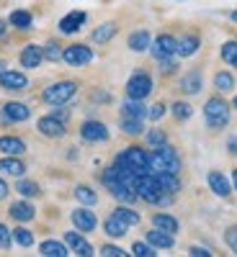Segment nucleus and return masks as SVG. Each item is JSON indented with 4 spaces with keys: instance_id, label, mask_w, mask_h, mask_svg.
I'll return each mask as SVG.
<instances>
[{
    "instance_id": "obj_1",
    "label": "nucleus",
    "mask_w": 237,
    "mask_h": 257,
    "mask_svg": "<svg viewBox=\"0 0 237 257\" xmlns=\"http://www.w3.org/2000/svg\"><path fill=\"white\" fill-rule=\"evenodd\" d=\"M178 170H181V157L176 155V149L168 144L155 147V152L149 155V173L152 175H160V173L178 175Z\"/></svg>"
},
{
    "instance_id": "obj_2",
    "label": "nucleus",
    "mask_w": 237,
    "mask_h": 257,
    "mask_svg": "<svg viewBox=\"0 0 237 257\" xmlns=\"http://www.w3.org/2000/svg\"><path fill=\"white\" fill-rule=\"evenodd\" d=\"M103 183H106V188H109L114 196L119 198V201H124V203H132L134 198H139L137 196V185L134 183H129V180H124V178H119V173L114 167H109L103 173Z\"/></svg>"
},
{
    "instance_id": "obj_3",
    "label": "nucleus",
    "mask_w": 237,
    "mask_h": 257,
    "mask_svg": "<svg viewBox=\"0 0 237 257\" xmlns=\"http://www.w3.org/2000/svg\"><path fill=\"white\" fill-rule=\"evenodd\" d=\"M137 196L147 203H165V190L160 188V180L157 175L152 173H147V175H139L137 178Z\"/></svg>"
},
{
    "instance_id": "obj_4",
    "label": "nucleus",
    "mask_w": 237,
    "mask_h": 257,
    "mask_svg": "<svg viewBox=\"0 0 237 257\" xmlns=\"http://www.w3.org/2000/svg\"><path fill=\"white\" fill-rule=\"evenodd\" d=\"M204 116H206V123L211 128H224L229 121V105L222 98H209L204 105Z\"/></svg>"
},
{
    "instance_id": "obj_5",
    "label": "nucleus",
    "mask_w": 237,
    "mask_h": 257,
    "mask_svg": "<svg viewBox=\"0 0 237 257\" xmlns=\"http://www.w3.org/2000/svg\"><path fill=\"white\" fill-rule=\"evenodd\" d=\"M119 162L126 165L137 178L149 173V155L144 152V149H139V147H129L124 155H119Z\"/></svg>"
},
{
    "instance_id": "obj_6",
    "label": "nucleus",
    "mask_w": 237,
    "mask_h": 257,
    "mask_svg": "<svg viewBox=\"0 0 237 257\" xmlns=\"http://www.w3.org/2000/svg\"><path fill=\"white\" fill-rule=\"evenodd\" d=\"M75 90H77L75 82L62 80V82H54V85H49V88L44 90V100L52 103V105H64V103L75 95Z\"/></svg>"
},
{
    "instance_id": "obj_7",
    "label": "nucleus",
    "mask_w": 237,
    "mask_h": 257,
    "mask_svg": "<svg viewBox=\"0 0 237 257\" xmlns=\"http://www.w3.org/2000/svg\"><path fill=\"white\" fill-rule=\"evenodd\" d=\"M149 93H152V77L144 75V72H134L126 82V95L129 98H137V100H144Z\"/></svg>"
},
{
    "instance_id": "obj_8",
    "label": "nucleus",
    "mask_w": 237,
    "mask_h": 257,
    "mask_svg": "<svg viewBox=\"0 0 237 257\" xmlns=\"http://www.w3.org/2000/svg\"><path fill=\"white\" fill-rule=\"evenodd\" d=\"M62 59L67 64H72V67H83V64H88L93 59V52L88 47H83V44H72V47H67L62 52Z\"/></svg>"
},
{
    "instance_id": "obj_9",
    "label": "nucleus",
    "mask_w": 237,
    "mask_h": 257,
    "mask_svg": "<svg viewBox=\"0 0 237 257\" xmlns=\"http://www.w3.org/2000/svg\"><path fill=\"white\" fill-rule=\"evenodd\" d=\"M152 54L157 57V59H168V57H173L176 54V49H178V41L173 39V36H168V34H163V36H157L152 44Z\"/></svg>"
},
{
    "instance_id": "obj_10",
    "label": "nucleus",
    "mask_w": 237,
    "mask_h": 257,
    "mask_svg": "<svg viewBox=\"0 0 237 257\" xmlns=\"http://www.w3.org/2000/svg\"><path fill=\"white\" fill-rule=\"evenodd\" d=\"M80 137L85 142H106L109 139V128H106L101 121H85L80 128Z\"/></svg>"
},
{
    "instance_id": "obj_11",
    "label": "nucleus",
    "mask_w": 237,
    "mask_h": 257,
    "mask_svg": "<svg viewBox=\"0 0 237 257\" xmlns=\"http://www.w3.org/2000/svg\"><path fill=\"white\" fill-rule=\"evenodd\" d=\"M72 224H75L80 231H93L96 224H98V219H96V213H93V211H88V208H77V211H72Z\"/></svg>"
},
{
    "instance_id": "obj_12",
    "label": "nucleus",
    "mask_w": 237,
    "mask_h": 257,
    "mask_svg": "<svg viewBox=\"0 0 237 257\" xmlns=\"http://www.w3.org/2000/svg\"><path fill=\"white\" fill-rule=\"evenodd\" d=\"M36 128H39V132L44 134V137H62V134H64V123H62L59 118H54V116L39 118Z\"/></svg>"
},
{
    "instance_id": "obj_13",
    "label": "nucleus",
    "mask_w": 237,
    "mask_h": 257,
    "mask_svg": "<svg viewBox=\"0 0 237 257\" xmlns=\"http://www.w3.org/2000/svg\"><path fill=\"white\" fill-rule=\"evenodd\" d=\"M0 85H3L6 90H24L29 85V80H26V75H21V72L6 70L3 75H0Z\"/></svg>"
},
{
    "instance_id": "obj_14",
    "label": "nucleus",
    "mask_w": 237,
    "mask_h": 257,
    "mask_svg": "<svg viewBox=\"0 0 237 257\" xmlns=\"http://www.w3.org/2000/svg\"><path fill=\"white\" fill-rule=\"evenodd\" d=\"M85 18H88V16H85L83 11H72V13H67V16L59 21V31H62V34H75V31L85 24Z\"/></svg>"
},
{
    "instance_id": "obj_15",
    "label": "nucleus",
    "mask_w": 237,
    "mask_h": 257,
    "mask_svg": "<svg viewBox=\"0 0 237 257\" xmlns=\"http://www.w3.org/2000/svg\"><path fill=\"white\" fill-rule=\"evenodd\" d=\"M64 242H67V247L75 252V254H80V257H88V254H93V247L85 242L77 231H67V237H64Z\"/></svg>"
},
{
    "instance_id": "obj_16",
    "label": "nucleus",
    "mask_w": 237,
    "mask_h": 257,
    "mask_svg": "<svg viewBox=\"0 0 237 257\" xmlns=\"http://www.w3.org/2000/svg\"><path fill=\"white\" fill-rule=\"evenodd\" d=\"M147 242L152 244V247H160V249H168V247H173V234L170 231H163V229H152V231H147Z\"/></svg>"
},
{
    "instance_id": "obj_17",
    "label": "nucleus",
    "mask_w": 237,
    "mask_h": 257,
    "mask_svg": "<svg viewBox=\"0 0 237 257\" xmlns=\"http://www.w3.org/2000/svg\"><path fill=\"white\" fill-rule=\"evenodd\" d=\"M44 59V54H41V47H36V44H29L24 52H21V64L24 67H39V62Z\"/></svg>"
},
{
    "instance_id": "obj_18",
    "label": "nucleus",
    "mask_w": 237,
    "mask_h": 257,
    "mask_svg": "<svg viewBox=\"0 0 237 257\" xmlns=\"http://www.w3.org/2000/svg\"><path fill=\"white\" fill-rule=\"evenodd\" d=\"M3 113H6L8 121H26L31 116V108H29V105H24V103H8L6 108H3Z\"/></svg>"
},
{
    "instance_id": "obj_19",
    "label": "nucleus",
    "mask_w": 237,
    "mask_h": 257,
    "mask_svg": "<svg viewBox=\"0 0 237 257\" xmlns=\"http://www.w3.org/2000/svg\"><path fill=\"white\" fill-rule=\"evenodd\" d=\"M209 188L217 193V196H222V198L229 196V183H227V178L222 173H209Z\"/></svg>"
},
{
    "instance_id": "obj_20",
    "label": "nucleus",
    "mask_w": 237,
    "mask_h": 257,
    "mask_svg": "<svg viewBox=\"0 0 237 257\" xmlns=\"http://www.w3.org/2000/svg\"><path fill=\"white\" fill-rule=\"evenodd\" d=\"M0 149H3L6 155H24L26 152V144L21 142V139H16V137H3L0 139Z\"/></svg>"
},
{
    "instance_id": "obj_21",
    "label": "nucleus",
    "mask_w": 237,
    "mask_h": 257,
    "mask_svg": "<svg viewBox=\"0 0 237 257\" xmlns=\"http://www.w3.org/2000/svg\"><path fill=\"white\" fill-rule=\"evenodd\" d=\"M11 216L16 219V221H29V219H34V206L31 203H13L11 206Z\"/></svg>"
},
{
    "instance_id": "obj_22",
    "label": "nucleus",
    "mask_w": 237,
    "mask_h": 257,
    "mask_svg": "<svg viewBox=\"0 0 237 257\" xmlns=\"http://www.w3.org/2000/svg\"><path fill=\"white\" fill-rule=\"evenodd\" d=\"M157 180H160V188L168 193V196H176V193L181 190V183H178V178L173 173H160Z\"/></svg>"
},
{
    "instance_id": "obj_23",
    "label": "nucleus",
    "mask_w": 237,
    "mask_h": 257,
    "mask_svg": "<svg viewBox=\"0 0 237 257\" xmlns=\"http://www.w3.org/2000/svg\"><path fill=\"white\" fill-rule=\"evenodd\" d=\"M196 49H199V36H183V39L178 41L176 54H181V57H191V54H196Z\"/></svg>"
},
{
    "instance_id": "obj_24",
    "label": "nucleus",
    "mask_w": 237,
    "mask_h": 257,
    "mask_svg": "<svg viewBox=\"0 0 237 257\" xmlns=\"http://www.w3.org/2000/svg\"><path fill=\"white\" fill-rule=\"evenodd\" d=\"M181 88L188 93V95H196L201 90V75L199 72H188L183 80H181Z\"/></svg>"
},
{
    "instance_id": "obj_25",
    "label": "nucleus",
    "mask_w": 237,
    "mask_h": 257,
    "mask_svg": "<svg viewBox=\"0 0 237 257\" xmlns=\"http://www.w3.org/2000/svg\"><path fill=\"white\" fill-rule=\"evenodd\" d=\"M152 224H155L157 229H163V231H170V234L178 231V221H176L173 216H168V213H155Z\"/></svg>"
},
{
    "instance_id": "obj_26",
    "label": "nucleus",
    "mask_w": 237,
    "mask_h": 257,
    "mask_svg": "<svg viewBox=\"0 0 237 257\" xmlns=\"http://www.w3.org/2000/svg\"><path fill=\"white\" fill-rule=\"evenodd\" d=\"M116 36V24H103L93 31V41L96 44H106V41H111Z\"/></svg>"
},
{
    "instance_id": "obj_27",
    "label": "nucleus",
    "mask_w": 237,
    "mask_h": 257,
    "mask_svg": "<svg viewBox=\"0 0 237 257\" xmlns=\"http://www.w3.org/2000/svg\"><path fill=\"white\" fill-rule=\"evenodd\" d=\"M152 41H149V34L147 31H134L132 36H129V49H134V52H144Z\"/></svg>"
},
{
    "instance_id": "obj_28",
    "label": "nucleus",
    "mask_w": 237,
    "mask_h": 257,
    "mask_svg": "<svg viewBox=\"0 0 237 257\" xmlns=\"http://www.w3.org/2000/svg\"><path fill=\"white\" fill-rule=\"evenodd\" d=\"M41 254H44V257H64V254H67V247H64L62 242H41Z\"/></svg>"
},
{
    "instance_id": "obj_29",
    "label": "nucleus",
    "mask_w": 237,
    "mask_h": 257,
    "mask_svg": "<svg viewBox=\"0 0 237 257\" xmlns=\"http://www.w3.org/2000/svg\"><path fill=\"white\" fill-rule=\"evenodd\" d=\"M103 229H106V234H109V237H124L129 226H126V224H124L119 216H111L109 221L103 224Z\"/></svg>"
},
{
    "instance_id": "obj_30",
    "label": "nucleus",
    "mask_w": 237,
    "mask_h": 257,
    "mask_svg": "<svg viewBox=\"0 0 237 257\" xmlns=\"http://www.w3.org/2000/svg\"><path fill=\"white\" fill-rule=\"evenodd\" d=\"M0 170L3 173H8V175H24V162L21 160H13V155L11 157H6V160H0Z\"/></svg>"
},
{
    "instance_id": "obj_31",
    "label": "nucleus",
    "mask_w": 237,
    "mask_h": 257,
    "mask_svg": "<svg viewBox=\"0 0 237 257\" xmlns=\"http://www.w3.org/2000/svg\"><path fill=\"white\" fill-rule=\"evenodd\" d=\"M124 116H132V118H142V116H147V111H144V105L137 100V98H129L126 103H124Z\"/></svg>"
},
{
    "instance_id": "obj_32",
    "label": "nucleus",
    "mask_w": 237,
    "mask_h": 257,
    "mask_svg": "<svg viewBox=\"0 0 237 257\" xmlns=\"http://www.w3.org/2000/svg\"><path fill=\"white\" fill-rule=\"evenodd\" d=\"M114 216H119L126 226H134V224H139V213L137 211H132V208H126V206H119L116 211H114Z\"/></svg>"
},
{
    "instance_id": "obj_33",
    "label": "nucleus",
    "mask_w": 237,
    "mask_h": 257,
    "mask_svg": "<svg viewBox=\"0 0 237 257\" xmlns=\"http://www.w3.org/2000/svg\"><path fill=\"white\" fill-rule=\"evenodd\" d=\"M214 88L222 90V93L232 90V88H234V77H232L229 72H217V75H214Z\"/></svg>"
},
{
    "instance_id": "obj_34",
    "label": "nucleus",
    "mask_w": 237,
    "mask_h": 257,
    "mask_svg": "<svg viewBox=\"0 0 237 257\" xmlns=\"http://www.w3.org/2000/svg\"><path fill=\"white\" fill-rule=\"evenodd\" d=\"M75 198H77L80 203H85V206H93V203L98 201V196H96L88 185H77V188H75Z\"/></svg>"
},
{
    "instance_id": "obj_35",
    "label": "nucleus",
    "mask_w": 237,
    "mask_h": 257,
    "mask_svg": "<svg viewBox=\"0 0 237 257\" xmlns=\"http://www.w3.org/2000/svg\"><path fill=\"white\" fill-rule=\"evenodd\" d=\"M121 128L126 134H132V137H137V134H142V118H132V116H121Z\"/></svg>"
},
{
    "instance_id": "obj_36",
    "label": "nucleus",
    "mask_w": 237,
    "mask_h": 257,
    "mask_svg": "<svg viewBox=\"0 0 237 257\" xmlns=\"http://www.w3.org/2000/svg\"><path fill=\"white\" fill-rule=\"evenodd\" d=\"M11 24L16 29H31V13L29 11H16L11 13Z\"/></svg>"
},
{
    "instance_id": "obj_37",
    "label": "nucleus",
    "mask_w": 237,
    "mask_h": 257,
    "mask_svg": "<svg viewBox=\"0 0 237 257\" xmlns=\"http://www.w3.org/2000/svg\"><path fill=\"white\" fill-rule=\"evenodd\" d=\"M13 239H16L21 247H31V244H34V234H31L29 229H24V226H18V229L13 231Z\"/></svg>"
},
{
    "instance_id": "obj_38",
    "label": "nucleus",
    "mask_w": 237,
    "mask_h": 257,
    "mask_svg": "<svg viewBox=\"0 0 237 257\" xmlns=\"http://www.w3.org/2000/svg\"><path fill=\"white\" fill-rule=\"evenodd\" d=\"M222 59L227 64H234L237 67V41H227V44L222 47Z\"/></svg>"
},
{
    "instance_id": "obj_39",
    "label": "nucleus",
    "mask_w": 237,
    "mask_h": 257,
    "mask_svg": "<svg viewBox=\"0 0 237 257\" xmlns=\"http://www.w3.org/2000/svg\"><path fill=\"white\" fill-rule=\"evenodd\" d=\"M132 254H137V257H155V247L144 244V242H137V244H132Z\"/></svg>"
},
{
    "instance_id": "obj_40",
    "label": "nucleus",
    "mask_w": 237,
    "mask_h": 257,
    "mask_svg": "<svg viewBox=\"0 0 237 257\" xmlns=\"http://www.w3.org/2000/svg\"><path fill=\"white\" fill-rule=\"evenodd\" d=\"M41 54H44V59H52V62L62 59V49H59V44H54V41H49V44L41 49Z\"/></svg>"
},
{
    "instance_id": "obj_41",
    "label": "nucleus",
    "mask_w": 237,
    "mask_h": 257,
    "mask_svg": "<svg viewBox=\"0 0 237 257\" xmlns=\"http://www.w3.org/2000/svg\"><path fill=\"white\" fill-rule=\"evenodd\" d=\"M16 190L21 193V196H36V193H39V185H36V183H31V180H21Z\"/></svg>"
},
{
    "instance_id": "obj_42",
    "label": "nucleus",
    "mask_w": 237,
    "mask_h": 257,
    "mask_svg": "<svg viewBox=\"0 0 237 257\" xmlns=\"http://www.w3.org/2000/svg\"><path fill=\"white\" fill-rule=\"evenodd\" d=\"M191 113H193V111H191L188 103H173V116H176V118L183 121V118H188Z\"/></svg>"
},
{
    "instance_id": "obj_43",
    "label": "nucleus",
    "mask_w": 237,
    "mask_h": 257,
    "mask_svg": "<svg viewBox=\"0 0 237 257\" xmlns=\"http://www.w3.org/2000/svg\"><path fill=\"white\" fill-rule=\"evenodd\" d=\"M147 142L152 147H160V144H165V134L160 132V128H152V132L147 134Z\"/></svg>"
},
{
    "instance_id": "obj_44",
    "label": "nucleus",
    "mask_w": 237,
    "mask_h": 257,
    "mask_svg": "<svg viewBox=\"0 0 237 257\" xmlns=\"http://www.w3.org/2000/svg\"><path fill=\"white\" fill-rule=\"evenodd\" d=\"M101 254H106V257H124L126 252H124V249H119V247H111V244H106V247L101 249Z\"/></svg>"
},
{
    "instance_id": "obj_45",
    "label": "nucleus",
    "mask_w": 237,
    "mask_h": 257,
    "mask_svg": "<svg viewBox=\"0 0 237 257\" xmlns=\"http://www.w3.org/2000/svg\"><path fill=\"white\" fill-rule=\"evenodd\" d=\"M163 113H165V105H163V103H155V105H152V108H149V111H147V116H149V118H152V121H157V118H160Z\"/></svg>"
},
{
    "instance_id": "obj_46",
    "label": "nucleus",
    "mask_w": 237,
    "mask_h": 257,
    "mask_svg": "<svg viewBox=\"0 0 237 257\" xmlns=\"http://www.w3.org/2000/svg\"><path fill=\"white\" fill-rule=\"evenodd\" d=\"M227 244H229V249H234V254H237V226H232L229 231H227Z\"/></svg>"
},
{
    "instance_id": "obj_47",
    "label": "nucleus",
    "mask_w": 237,
    "mask_h": 257,
    "mask_svg": "<svg viewBox=\"0 0 237 257\" xmlns=\"http://www.w3.org/2000/svg\"><path fill=\"white\" fill-rule=\"evenodd\" d=\"M0 247H3V249L11 247V234H8V229L3 224H0Z\"/></svg>"
},
{
    "instance_id": "obj_48",
    "label": "nucleus",
    "mask_w": 237,
    "mask_h": 257,
    "mask_svg": "<svg viewBox=\"0 0 237 257\" xmlns=\"http://www.w3.org/2000/svg\"><path fill=\"white\" fill-rule=\"evenodd\" d=\"M188 252H191L193 257H209V254H211V252H206V249H201V247H191Z\"/></svg>"
},
{
    "instance_id": "obj_49",
    "label": "nucleus",
    "mask_w": 237,
    "mask_h": 257,
    "mask_svg": "<svg viewBox=\"0 0 237 257\" xmlns=\"http://www.w3.org/2000/svg\"><path fill=\"white\" fill-rule=\"evenodd\" d=\"M8 196V185H6V180H0V201H3Z\"/></svg>"
},
{
    "instance_id": "obj_50",
    "label": "nucleus",
    "mask_w": 237,
    "mask_h": 257,
    "mask_svg": "<svg viewBox=\"0 0 237 257\" xmlns=\"http://www.w3.org/2000/svg\"><path fill=\"white\" fill-rule=\"evenodd\" d=\"M67 116H70V111H64V108L62 111H54V118H59V121H64Z\"/></svg>"
},
{
    "instance_id": "obj_51",
    "label": "nucleus",
    "mask_w": 237,
    "mask_h": 257,
    "mask_svg": "<svg viewBox=\"0 0 237 257\" xmlns=\"http://www.w3.org/2000/svg\"><path fill=\"white\" fill-rule=\"evenodd\" d=\"M229 152H237V139H229Z\"/></svg>"
},
{
    "instance_id": "obj_52",
    "label": "nucleus",
    "mask_w": 237,
    "mask_h": 257,
    "mask_svg": "<svg viewBox=\"0 0 237 257\" xmlns=\"http://www.w3.org/2000/svg\"><path fill=\"white\" fill-rule=\"evenodd\" d=\"M6 34V21H0V36Z\"/></svg>"
},
{
    "instance_id": "obj_53",
    "label": "nucleus",
    "mask_w": 237,
    "mask_h": 257,
    "mask_svg": "<svg viewBox=\"0 0 237 257\" xmlns=\"http://www.w3.org/2000/svg\"><path fill=\"white\" fill-rule=\"evenodd\" d=\"M3 72H6V62H3V59H0V75H3Z\"/></svg>"
},
{
    "instance_id": "obj_54",
    "label": "nucleus",
    "mask_w": 237,
    "mask_h": 257,
    "mask_svg": "<svg viewBox=\"0 0 237 257\" xmlns=\"http://www.w3.org/2000/svg\"><path fill=\"white\" fill-rule=\"evenodd\" d=\"M232 183H234V190H237V170H234V175H232Z\"/></svg>"
},
{
    "instance_id": "obj_55",
    "label": "nucleus",
    "mask_w": 237,
    "mask_h": 257,
    "mask_svg": "<svg viewBox=\"0 0 237 257\" xmlns=\"http://www.w3.org/2000/svg\"><path fill=\"white\" fill-rule=\"evenodd\" d=\"M232 21H234V24H237V11H234V13H232Z\"/></svg>"
},
{
    "instance_id": "obj_56",
    "label": "nucleus",
    "mask_w": 237,
    "mask_h": 257,
    "mask_svg": "<svg viewBox=\"0 0 237 257\" xmlns=\"http://www.w3.org/2000/svg\"><path fill=\"white\" fill-rule=\"evenodd\" d=\"M234 108H237V95H234Z\"/></svg>"
}]
</instances>
